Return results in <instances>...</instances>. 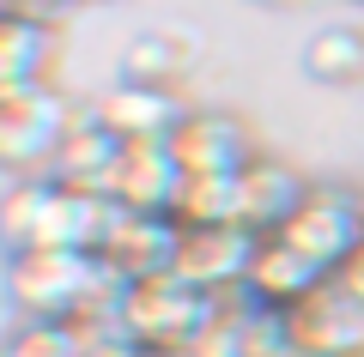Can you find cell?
Masks as SVG:
<instances>
[{
    "mask_svg": "<svg viewBox=\"0 0 364 357\" xmlns=\"http://www.w3.org/2000/svg\"><path fill=\"white\" fill-rule=\"evenodd\" d=\"M304 73L316 85H364V25H322L304 43Z\"/></svg>",
    "mask_w": 364,
    "mask_h": 357,
    "instance_id": "15",
    "label": "cell"
},
{
    "mask_svg": "<svg viewBox=\"0 0 364 357\" xmlns=\"http://www.w3.org/2000/svg\"><path fill=\"white\" fill-rule=\"evenodd\" d=\"M6 357H91V345L79 339L73 321H25L6 345Z\"/></svg>",
    "mask_w": 364,
    "mask_h": 357,
    "instance_id": "17",
    "label": "cell"
},
{
    "mask_svg": "<svg viewBox=\"0 0 364 357\" xmlns=\"http://www.w3.org/2000/svg\"><path fill=\"white\" fill-rule=\"evenodd\" d=\"M170 152H176V164L188 176H231V170H243L255 158V140L243 133L237 115H207V109L195 115L188 109L182 128L170 133Z\"/></svg>",
    "mask_w": 364,
    "mask_h": 357,
    "instance_id": "9",
    "label": "cell"
},
{
    "mask_svg": "<svg viewBox=\"0 0 364 357\" xmlns=\"http://www.w3.org/2000/svg\"><path fill=\"white\" fill-rule=\"evenodd\" d=\"M25 327V315H18V303H13V291H6V285H0V351H6V345H13V333Z\"/></svg>",
    "mask_w": 364,
    "mask_h": 357,
    "instance_id": "18",
    "label": "cell"
},
{
    "mask_svg": "<svg viewBox=\"0 0 364 357\" xmlns=\"http://www.w3.org/2000/svg\"><path fill=\"white\" fill-rule=\"evenodd\" d=\"M261 236L243 224H182L176 236V279H188L195 291L219 297L225 285H243L249 279V260H255Z\"/></svg>",
    "mask_w": 364,
    "mask_h": 357,
    "instance_id": "6",
    "label": "cell"
},
{
    "mask_svg": "<svg viewBox=\"0 0 364 357\" xmlns=\"http://www.w3.org/2000/svg\"><path fill=\"white\" fill-rule=\"evenodd\" d=\"M279 357H316V351H298V345H291V351H279Z\"/></svg>",
    "mask_w": 364,
    "mask_h": 357,
    "instance_id": "21",
    "label": "cell"
},
{
    "mask_svg": "<svg viewBox=\"0 0 364 357\" xmlns=\"http://www.w3.org/2000/svg\"><path fill=\"white\" fill-rule=\"evenodd\" d=\"M358 6H364V0H358Z\"/></svg>",
    "mask_w": 364,
    "mask_h": 357,
    "instance_id": "22",
    "label": "cell"
},
{
    "mask_svg": "<svg viewBox=\"0 0 364 357\" xmlns=\"http://www.w3.org/2000/svg\"><path fill=\"white\" fill-rule=\"evenodd\" d=\"M213 303L219 297L195 291L176 273H152V279H134L122 297V327L134 345L146 351H188L200 333L213 327Z\"/></svg>",
    "mask_w": 364,
    "mask_h": 357,
    "instance_id": "3",
    "label": "cell"
},
{
    "mask_svg": "<svg viewBox=\"0 0 364 357\" xmlns=\"http://www.w3.org/2000/svg\"><path fill=\"white\" fill-rule=\"evenodd\" d=\"M182 182H188V170L176 164L170 140H140V145H122V158H116V182H109V200L128 206V212L176 218Z\"/></svg>",
    "mask_w": 364,
    "mask_h": 357,
    "instance_id": "7",
    "label": "cell"
},
{
    "mask_svg": "<svg viewBox=\"0 0 364 357\" xmlns=\"http://www.w3.org/2000/svg\"><path fill=\"white\" fill-rule=\"evenodd\" d=\"M67 128H73V109L55 85H6L0 91V170L18 176V170L55 164Z\"/></svg>",
    "mask_w": 364,
    "mask_h": 357,
    "instance_id": "4",
    "label": "cell"
},
{
    "mask_svg": "<svg viewBox=\"0 0 364 357\" xmlns=\"http://www.w3.org/2000/svg\"><path fill=\"white\" fill-rule=\"evenodd\" d=\"M0 357H6V351H0Z\"/></svg>",
    "mask_w": 364,
    "mask_h": 357,
    "instance_id": "23",
    "label": "cell"
},
{
    "mask_svg": "<svg viewBox=\"0 0 364 357\" xmlns=\"http://www.w3.org/2000/svg\"><path fill=\"white\" fill-rule=\"evenodd\" d=\"M334 285H346V291H352V297H358V303H364V243L352 248V260H346V267L334 273Z\"/></svg>",
    "mask_w": 364,
    "mask_h": 357,
    "instance_id": "19",
    "label": "cell"
},
{
    "mask_svg": "<svg viewBox=\"0 0 364 357\" xmlns=\"http://www.w3.org/2000/svg\"><path fill=\"white\" fill-rule=\"evenodd\" d=\"M200 55H207V37L195 25H152L122 49V79H140V85H176L182 73H195Z\"/></svg>",
    "mask_w": 364,
    "mask_h": 357,
    "instance_id": "11",
    "label": "cell"
},
{
    "mask_svg": "<svg viewBox=\"0 0 364 357\" xmlns=\"http://www.w3.org/2000/svg\"><path fill=\"white\" fill-rule=\"evenodd\" d=\"M328 279H334V273H322L310 255H298L286 236H261V248H255V260H249V279L243 285L261 297V303H273V309H298L304 297H316Z\"/></svg>",
    "mask_w": 364,
    "mask_h": 357,
    "instance_id": "12",
    "label": "cell"
},
{
    "mask_svg": "<svg viewBox=\"0 0 364 357\" xmlns=\"http://www.w3.org/2000/svg\"><path fill=\"white\" fill-rule=\"evenodd\" d=\"M97 279H104V255L91 248H31V255H13L0 285L13 291L25 321H67L85 309Z\"/></svg>",
    "mask_w": 364,
    "mask_h": 357,
    "instance_id": "2",
    "label": "cell"
},
{
    "mask_svg": "<svg viewBox=\"0 0 364 357\" xmlns=\"http://www.w3.org/2000/svg\"><path fill=\"white\" fill-rule=\"evenodd\" d=\"M255 6H304V0H255Z\"/></svg>",
    "mask_w": 364,
    "mask_h": 357,
    "instance_id": "20",
    "label": "cell"
},
{
    "mask_svg": "<svg viewBox=\"0 0 364 357\" xmlns=\"http://www.w3.org/2000/svg\"><path fill=\"white\" fill-rule=\"evenodd\" d=\"M286 236L298 255H310L322 273H340L352 260V248L364 243V194H340V188H310V200L273 230Z\"/></svg>",
    "mask_w": 364,
    "mask_h": 357,
    "instance_id": "5",
    "label": "cell"
},
{
    "mask_svg": "<svg viewBox=\"0 0 364 357\" xmlns=\"http://www.w3.org/2000/svg\"><path fill=\"white\" fill-rule=\"evenodd\" d=\"M49 55H55L49 25L0 13V91L6 85H49V79H43L49 73Z\"/></svg>",
    "mask_w": 364,
    "mask_h": 357,
    "instance_id": "14",
    "label": "cell"
},
{
    "mask_svg": "<svg viewBox=\"0 0 364 357\" xmlns=\"http://www.w3.org/2000/svg\"><path fill=\"white\" fill-rule=\"evenodd\" d=\"M109 218H116V200L79 194L55 176H31L0 194V243L6 255H31V248H91L97 255Z\"/></svg>",
    "mask_w": 364,
    "mask_h": 357,
    "instance_id": "1",
    "label": "cell"
},
{
    "mask_svg": "<svg viewBox=\"0 0 364 357\" xmlns=\"http://www.w3.org/2000/svg\"><path fill=\"white\" fill-rule=\"evenodd\" d=\"M176 224H237V170L231 176H188L182 182Z\"/></svg>",
    "mask_w": 364,
    "mask_h": 357,
    "instance_id": "16",
    "label": "cell"
},
{
    "mask_svg": "<svg viewBox=\"0 0 364 357\" xmlns=\"http://www.w3.org/2000/svg\"><path fill=\"white\" fill-rule=\"evenodd\" d=\"M304 200H310V182H298V170L273 164V158H249L237 170V224L255 236H273Z\"/></svg>",
    "mask_w": 364,
    "mask_h": 357,
    "instance_id": "10",
    "label": "cell"
},
{
    "mask_svg": "<svg viewBox=\"0 0 364 357\" xmlns=\"http://www.w3.org/2000/svg\"><path fill=\"white\" fill-rule=\"evenodd\" d=\"M97 121H104L109 133H116L122 145H140V140H170V133L182 128V103L170 85H140V79H116V85L97 97Z\"/></svg>",
    "mask_w": 364,
    "mask_h": 357,
    "instance_id": "8",
    "label": "cell"
},
{
    "mask_svg": "<svg viewBox=\"0 0 364 357\" xmlns=\"http://www.w3.org/2000/svg\"><path fill=\"white\" fill-rule=\"evenodd\" d=\"M116 158H122V140L97 121V115H73L61 152H55V182L79 194H104L109 200V182H116Z\"/></svg>",
    "mask_w": 364,
    "mask_h": 357,
    "instance_id": "13",
    "label": "cell"
}]
</instances>
